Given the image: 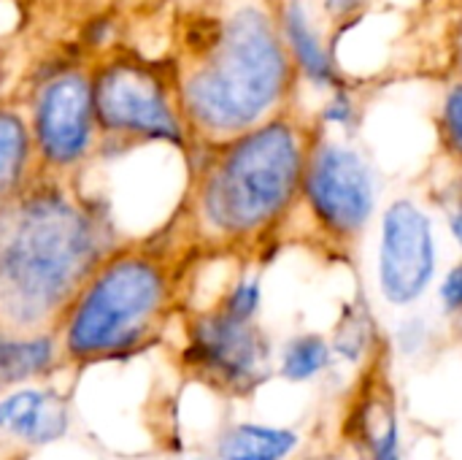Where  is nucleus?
<instances>
[{
  "label": "nucleus",
  "instance_id": "nucleus-1",
  "mask_svg": "<svg viewBox=\"0 0 462 460\" xmlns=\"http://www.w3.org/2000/svg\"><path fill=\"white\" fill-rule=\"evenodd\" d=\"M192 146L238 138L287 111L295 65L268 0H208L171 62Z\"/></svg>",
  "mask_w": 462,
  "mask_h": 460
},
{
  "label": "nucleus",
  "instance_id": "nucleus-2",
  "mask_svg": "<svg viewBox=\"0 0 462 460\" xmlns=\"http://www.w3.org/2000/svg\"><path fill=\"white\" fill-rule=\"evenodd\" d=\"M103 220L62 179L35 176L0 206V331H51L68 301L114 249Z\"/></svg>",
  "mask_w": 462,
  "mask_h": 460
},
{
  "label": "nucleus",
  "instance_id": "nucleus-3",
  "mask_svg": "<svg viewBox=\"0 0 462 460\" xmlns=\"http://www.w3.org/2000/svg\"><path fill=\"white\" fill-rule=\"evenodd\" d=\"M314 130L290 111L200 155L181 203L198 249H241L273 236L300 206L303 171Z\"/></svg>",
  "mask_w": 462,
  "mask_h": 460
},
{
  "label": "nucleus",
  "instance_id": "nucleus-4",
  "mask_svg": "<svg viewBox=\"0 0 462 460\" xmlns=\"http://www.w3.org/2000/svg\"><path fill=\"white\" fill-rule=\"evenodd\" d=\"M195 249L160 241H127L108 249L49 331L60 366L125 361L152 347L179 309L184 260Z\"/></svg>",
  "mask_w": 462,
  "mask_h": 460
},
{
  "label": "nucleus",
  "instance_id": "nucleus-5",
  "mask_svg": "<svg viewBox=\"0 0 462 460\" xmlns=\"http://www.w3.org/2000/svg\"><path fill=\"white\" fill-rule=\"evenodd\" d=\"M89 76L100 144L116 149L162 144L179 152L192 146L171 65L133 52H111L89 68Z\"/></svg>",
  "mask_w": 462,
  "mask_h": 460
},
{
  "label": "nucleus",
  "instance_id": "nucleus-6",
  "mask_svg": "<svg viewBox=\"0 0 462 460\" xmlns=\"http://www.w3.org/2000/svg\"><path fill=\"white\" fill-rule=\"evenodd\" d=\"M300 206L336 247H352L376 214V176L349 144L314 136L303 171Z\"/></svg>",
  "mask_w": 462,
  "mask_h": 460
},
{
  "label": "nucleus",
  "instance_id": "nucleus-7",
  "mask_svg": "<svg viewBox=\"0 0 462 460\" xmlns=\"http://www.w3.org/2000/svg\"><path fill=\"white\" fill-rule=\"evenodd\" d=\"M30 136L35 168L65 179L100 146L89 68H62L41 81L32 98Z\"/></svg>",
  "mask_w": 462,
  "mask_h": 460
},
{
  "label": "nucleus",
  "instance_id": "nucleus-8",
  "mask_svg": "<svg viewBox=\"0 0 462 460\" xmlns=\"http://www.w3.org/2000/svg\"><path fill=\"white\" fill-rule=\"evenodd\" d=\"M271 342L257 323H238L225 312H195L187 323V369L227 396H252L271 374Z\"/></svg>",
  "mask_w": 462,
  "mask_h": 460
},
{
  "label": "nucleus",
  "instance_id": "nucleus-9",
  "mask_svg": "<svg viewBox=\"0 0 462 460\" xmlns=\"http://www.w3.org/2000/svg\"><path fill=\"white\" fill-rule=\"evenodd\" d=\"M439 274L436 222L414 198H395L379 220L376 287L387 306L411 309L433 287Z\"/></svg>",
  "mask_w": 462,
  "mask_h": 460
},
{
  "label": "nucleus",
  "instance_id": "nucleus-10",
  "mask_svg": "<svg viewBox=\"0 0 462 460\" xmlns=\"http://www.w3.org/2000/svg\"><path fill=\"white\" fill-rule=\"evenodd\" d=\"M70 428L68 401L57 390L19 388L0 399V434H8L24 445L60 442Z\"/></svg>",
  "mask_w": 462,
  "mask_h": 460
},
{
  "label": "nucleus",
  "instance_id": "nucleus-11",
  "mask_svg": "<svg viewBox=\"0 0 462 460\" xmlns=\"http://www.w3.org/2000/svg\"><path fill=\"white\" fill-rule=\"evenodd\" d=\"M276 24L282 33V41L292 57V65L298 73H303L314 84H333L336 81V65L330 52L322 43V35L311 19V8L306 0H279L273 5Z\"/></svg>",
  "mask_w": 462,
  "mask_h": 460
},
{
  "label": "nucleus",
  "instance_id": "nucleus-12",
  "mask_svg": "<svg viewBox=\"0 0 462 460\" xmlns=\"http://www.w3.org/2000/svg\"><path fill=\"white\" fill-rule=\"evenodd\" d=\"M35 168V149L27 119L0 106V206L16 198L35 176L30 171Z\"/></svg>",
  "mask_w": 462,
  "mask_h": 460
},
{
  "label": "nucleus",
  "instance_id": "nucleus-13",
  "mask_svg": "<svg viewBox=\"0 0 462 460\" xmlns=\"http://www.w3.org/2000/svg\"><path fill=\"white\" fill-rule=\"evenodd\" d=\"M300 447V434L282 426L238 423L217 442V460H290Z\"/></svg>",
  "mask_w": 462,
  "mask_h": 460
},
{
  "label": "nucleus",
  "instance_id": "nucleus-14",
  "mask_svg": "<svg viewBox=\"0 0 462 460\" xmlns=\"http://www.w3.org/2000/svg\"><path fill=\"white\" fill-rule=\"evenodd\" d=\"M333 363V347L322 333H298L282 350L279 374L287 382H311Z\"/></svg>",
  "mask_w": 462,
  "mask_h": 460
},
{
  "label": "nucleus",
  "instance_id": "nucleus-15",
  "mask_svg": "<svg viewBox=\"0 0 462 460\" xmlns=\"http://www.w3.org/2000/svg\"><path fill=\"white\" fill-rule=\"evenodd\" d=\"M371 415L365 418V445L371 460H403V447H401V426L393 412V407L374 401Z\"/></svg>",
  "mask_w": 462,
  "mask_h": 460
},
{
  "label": "nucleus",
  "instance_id": "nucleus-16",
  "mask_svg": "<svg viewBox=\"0 0 462 460\" xmlns=\"http://www.w3.org/2000/svg\"><path fill=\"white\" fill-rule=\"evenodd\" d=\"M260 304H263L260 279L257 277H241L225 290L217 309L225 312L227 317L238 320V323H254V317L260 312Z\"/></svg>",
  "mask_w": 462,
  "mask_h": 460
},
{
  "label": "nucleus",
  "instance_id": "nucleus-17",
  "mask_svg": "<svg viewBox=\"0 0 462 460\" xmlns=\"http://www.w3.org/2000/svg\"><path fill=\"white\" fill-rule=\"evenodd\" d=\"M371 342V323L365 320V312L363 306L357 304V312L346 314L341 328H338V336L333 339V355H341L346 361H357L365 347Z\"/></svg>",
  "mask_w": 462,
  "mask_h": 460
},
{
  "label": "nucleus",
  "instance_id": "nucleus-18",
  "mask_svg": "<svg viewBox=\"0 0 462 460\" xmlns=\"http://www.w3.org/2000/svg\"><path fill=\"white\" fill-rule=\"evenodd\" d=\"M441 136H444V146L447 152L462 163V81H457L441 106Z\"/></svg>",
  "mask_w": 462,
  "mask_h": 460
},
{
  "label": "nucleus",
  "instance_id": "nucleus-19",
  "mask_svg": "<svg viewBox=\"0 0 462 460\" xmlns=\"http://www.w3.org/2000/svg\"><path fill=\"white\" fill-rule=\"evenodd\" d=\"M430 339H433V331H430V323L428 317H409L398 325V333H395V342H398V352H403L406 358H414L420 352H425L430 347Z\"/></svg>",
  "mask_w": 462,
  "mask_h": 460
},
{
  "label": "nucleus",
  "instance_id": "nucleus-20",
  "mask_svg": "<svg viewBox=\"0 0 462 460\" xmlns=\"http://www.w3.org/2000/svg\"><path fill=\"white\" fill-rule=\"evenodd\" d=\"M439 306H441V314L449 320L462 317V260L449 266V271L439 282Z\"/></svg>",
  "mask_w": 462,
  "mask_h": 460
},
{
  "label": "nucleus",
  "instance_id": "nucleus-21",
  "mask_svg": "<svg viewBox=\"0 0 462 460\" xmlns=\"http://www.w3.org/2000/svg\"><path fill=\"white\" fill-rule=\"evenodd\" d=\"M352 119H355V103H352V98L344 89H338L328 100V106L322 108V122L325 125H336V127H349Z\"/></svg>",
  "mask_w": 462,
  "mask_h": 460
},
{
  "label": "nucleus",
  "instance_id": "nucleus-22",
  "mask_svg": "<svg viewBox=\"0 0 462 460\" xmlns=\"http://www.w3.org/2000/svg\"><path fill=\"white\" fill-rule=\"evenodd\" d=\"M441 209H444V217H447V228H449L455 244L460 247L462 252V179L457 182V187L444 192Z\"/></svg>",
  "mask_w": 462,
  "mask_h": 460
},
{
  "label": "nucleus",
  "instance_id": "nucleus-23",
  "mask_svg": "<svg viewBox=\"0 0 462 460\" xmlns=\"http://www.w3.org/2000/svg\"><path fill=\"white\" fill-rule=\"evenodd\" d=\"M365 0H325V11L336 19V16H349L355 14Z\"/></svg>",
  "mask_w": 462,
  "mask_h": 460
},
{
  "label": "nucleus",
  "instance_id": "nucleus-24",
  "mask_svg": "<svg viewBox=\"0 0 462 460\" xmlns=\"http://www.w3.org/2000/svg\"><path fill=\"white\" fill-rule=\"evenodd\" d=\"M0 393H3V390H0Z\"/></svg>",
  "mask_w": 462,
  "mask_h": 460
}]
</instances>
